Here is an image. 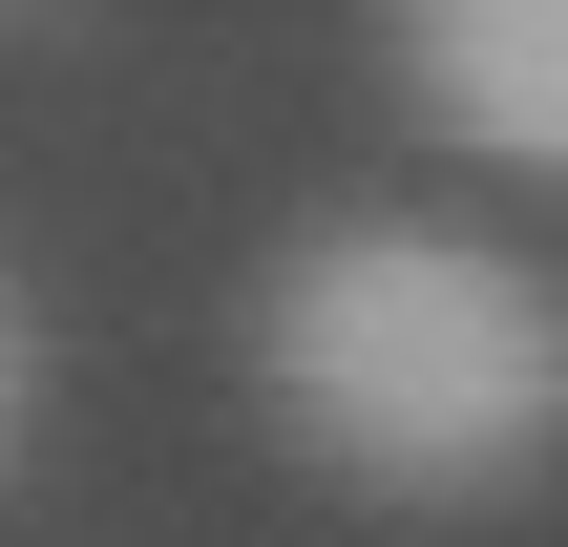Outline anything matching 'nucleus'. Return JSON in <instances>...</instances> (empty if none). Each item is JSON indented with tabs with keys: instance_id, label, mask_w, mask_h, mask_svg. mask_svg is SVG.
I'll use <instances>...</instances> for the list:
<instances>
[{
	"instance_id": "nucleus-1",
	"label": "nucleus",
	"mask_w": 568,
	"mask_h": 547,
	"mask_svg": "<svg viewBox=\"0 0 568 547\" xmlns=\"http://www.w3.org/2000/svg\"><path fill=\"white\" fill-rule=\"evenodd\" d=\"M253 358H274V422L379 506H506L568 443V295L422 211L295 232L253 295Z\"/></svg>"
},
{
	"instance_id": "nucleus-2",
	"label": "nucleus",
	"mask_w": 568,
	"mask_h": 547,
	"mask_svg": "<svg viewBox=\"0 0 568 547\" xmlns=\"http://www.w3.org/2000/svg\"><path fill=\"white\" fill-rule=\"evenodd\" d=\"M400 84H422L443 148L568 190V0H443V21H400Z\"/></svg>"
},
{
	"instance_id": "nucleus-3",
	"label": "nucleus",
	"mask_w": 568,
	"mask_h": 547,
	"mask_svg": "<svg viewBox=\"0 0 568 547\" xmlns=\"http://www.w3.org/2000/svg\"><path fill=\"white\" fill-rule=\"evenodd\" d=\"M21 379H42V337H21V295H0V443H21Z\"/></svg>"
}]
</instances>
